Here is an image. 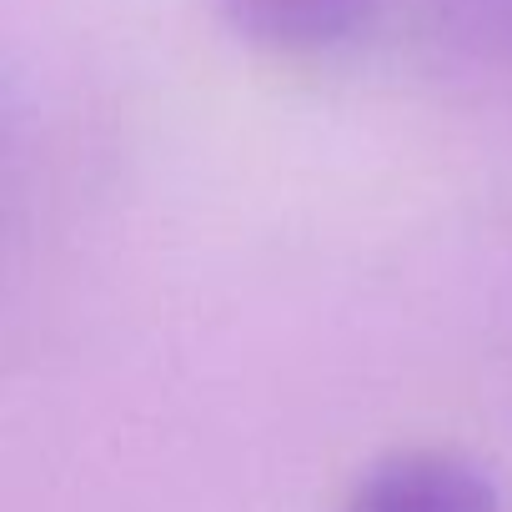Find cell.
Wrapping results in <instances>:
<instances>
[{
	"instance_id": "obj_3",
	"label": "cell",
	"mask_w": 512,
	"mask_h": 512,
	"mask_svg": "<svg viewBox=\"0 0 512 512\" xmlns=\"http://www.w3.org/2000/svg\"><path fill=\"white\" fill-rule=\"evenodd\" d=\"M437 26L477 56H512V0H432Z\"/></svg>"
},
{
	"instance_id": "obj_1",
	"label": "cell",
	"mask_w": 512,
	"mask_h": 512,
	"mask_svg": "<svg viewBox=\"0 0 512 512\" xmlns=\"http://www.w3.org/2000/svg\"><path fill=\"white\" fill-rule=\"evenodd\" d=\"M347 512H502V497L497 482L457 452H397L357 482Z\"/></svg>"
},
{
	"instance_id": "obj_2",
	"label": "cell",
	"mask_w": 512,
	"mask_h": 512,
	"mask_svg": "<svg viewBox=\"0 0 512 512\" xmlns=\"http://www.w3.org/2000/svg\"><path fill=\"white\" fill-rule=\"evenodd\" d=\"M221 11L256 46L312 56L357 41L377 21L382 0H221Z\"/></svg>"
}]
</instances>
